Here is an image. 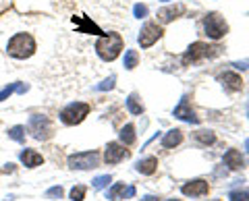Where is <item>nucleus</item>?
<instances>
[{
    "instance_id": "obj_1",
    "label": "nucleus",
    "mask_w": 249,
    "mask_h": 201,
    "mask_svg": "<svg viewBox=\"0 0 249 201\" xmlns=\"http://www.w3.org/2000/svg\"><path fill=\"white\" fill-rule=\"evenodd\" d=\"M123 50V37L121 34H108V35H100V40L96 42V52L98 56L110 63Z\"/></svg>"
},
{
    "instance_id": "obj_2",
    "label": "nucleus",
    "mask_w": 249,
    "mask_h": 201,
    "mask_svg": "<svg viewBox=\"0 0 249 201\" xmlns=\"http://www.w3.org/2000/svg\"><path fill=\"white\" fill-rule=\"evenodd\" d=\"M6 50H9L13 58H19V60L29 58V56H34V52H36V40L29 34H15L9 40Z\"/></svg>"
},
{
    "instance_id": "obj_3",
    "label": "nucleus",
    "mask_w": 249,
    "mask_h": 201,
    "mask_svg": "<svg viewBox=\"0 0 249 201\" xmlns=\"http://www.w3.org/2000/svg\"><path fill=\"white\" fill-rule=\"evenodd\" d=\"M218 52H220L218 46H208L204 42H196L183 54V65H193V63H199V60H204V58L218 56Z\"/></svg>"
},
{
    "instance_id": "obj_4",
    "label": "nucleus",
    "mask_w": 249,
    "mask_h": 201,
    "mask_svg": "<svg viewBox=\"0 0 249 201\" xmlns=\"http://www.w3.org/2000/svg\"><path fill=\"white\" fill-rule=\"evenodd\" d=\"M89 114V106L85 102H71L67 108H62L60 112V120L62 125L67 127H75L79 125V122H83V118Z\"/></svg>"
},
{
    "instance_id": "obj_5",
    "label": "nucleus",
    "mask_w": 249,
    "mask_h": 201,
    "mask_svg": "<svg viewBox=\"0 0 249 201\" xmlns=\"http://www.w3.org/2000/svg\"><path fill=\"white\" fill-rule=\"evenodd\" d=\"M27 129H29V133L37 139V141H46V139H50L52 133H54L52 120L48 117H44V114H34V117L29 118V122H27Z\"/></svg>"
},
{
    "instance_id": "obj_6",
    "label": "nucleus",
    "mask_w": 249,
    "mask_h": 201,
    "mask_svg": "<svg viewBox=\"0 0 249 201\" xmlns=\"http://www.w3.org/2000/svg\"><path fill=\"white\" fill-rule=\"evenodd\" d=\"M204 29H206L210 40H220V37L227 35L229 25H227V21H224V17H220L218 13H210L204 19Z\"/></svg>"
},
{
    "instance_id": "obj_7",
    "label": "nucleus",
    "mask_w": 249,
    "mask_h": 201,
    "mask_svg": "<svg viewBox=\"0 0 249 201\" xmlns=\"http://www.w3.org/2000/svg\"><path fill=\"white\" fill-rule=\"evenodd\" d=\"M69 168L71 170H91L98 168L100 164V153L98 151H81V153H73L69 156Z\"/></svg>"
},
{
    "instance_id": "obj_8",
    "label": "nucleus",
    "mask_w": 249,
    "mask_h": 201,
    "mask_svg": "<svg viewBox=\"0 0 249 201\" xmlns=\"http://www.w3.org/2000/svg\"><path fill=\"white\" fill-rule=\"evenodd\" d=\"M160 37H162V27L158 23H145L142 27V32H139L137 40H139V46H142V48H150V46H154Z\"/></svg>"
},
{
    "instance_id": "obj_9",
    "label": "nucleus",
    "mask_w": 249,
    "mask_h": 201,
    "mask_svg": "<svg viewBox=\"0 0 249 201\" xmlns=\"http://www.w3.org/2000/svg\"><path fill=\"white\" fill-rule=\"evenodd\" d=\"M127 158H129V150H124L123 143L112 141V143L106 145V150H104V162L106 164L112 166V164H119V162L127 160Z\"/></svg>"
},
{
    "instance_id": "obj_10",
    "label": "nucleus",
    "mask_w": 249,
    "mask_h": 201,
    "mask_svg": "<svg viewBox=\"0 0 249 201\" xmlns=\"http://www.w3.org/2000/svg\"><path fill=\"white\" fill-rule=\"evenodd\" d=\"M173 114L177 118H181L185 122H191V125H197L199 122V117H196V112L191 110V106H189V98L183 96L181 98V102H178V106L173 110Z\"/></svg>"
},
{
    "instance_id": "obj_11",
    "label": "nucleus",
    "mask_w": 249,
    "mask_h": 201,
    "mask_svg": "<svg viewBox=\"0 0 249 201\" xmlns=\"http://www.w3.org/2000/svg\"><path fill=\"white\" fill-rule=\"evenodd\" d=\"M181 191H183V195H187V197H201V195H208L210 184L204 179H196V181L185 183L181 187Z\"/></svg>"
},
{
    "instance_id": "obj_12",
    "label": "nucleus",
    "mask_w": 249,
    "mask_h": 201,
    "mask_svg": "<svg viewBox=\"0 0 249 201\" xmlns=\"http://www.w3.org/2000/svg\"><path fill=\"white\" fill-rule=\"evenodd\" d=\"M218 81H220V83L224 85V89H229V91H239V89H243V79H241L237 73H232V71L220 73V75H218Z\"/></svg>"
},
{
    "instance_id": "obj_13",
    "label": "nucleus",
    "mask_w": 249,
    "mask_h": 201,
    "mask_svg": "<svg viewBox=\"0 0 249 201\" xmlns=\"http://www.w3.org/2000/svg\"><path fill=\"white\" fill-rule=\"evenodd\" d=\"M106 197L110 201H121L124 197H135V187H124L123 183H116V184H112V187L108 189Z\"/></svg>"
},
{
    "instance_id": "obj_14",
    "label": "nucleus",
    "mask_w": 249,
    "mask_h": 201,
    "mask_svg": "<svg viewBox=\"0 0 249 201\" xmlns=\"http://www.w3.org/2000/svg\"><path fill=\"white\" fill-rule=\"evenodd\" d=\"M183 13H185V6H183V4L164 6V9L158 11V21H160V23H170V21H175L177 17H181Z\"/></svg>"
},
{
    "instance_id": "obj_15",
    "label": "nucleus",
    "mask_w": 249,
    "mask_h": 201,
    "mask_svg": "<svg viewBox=\"0 0 249 201\" xmlns=\"http://www.w3.org/2000/svg\"><path fill=\"white\" fill-rule=\"evenodd\" d=\"M19 158H21V162H23V164H25L27 168H36V166L44 164L42 153H37L36 150H23V151L19 153Z\"/></svg>"
},
{
    "instance_id": "obj_16",
    "label": "nucleus",
    "mask_w": 249,
    "mask_h": 201,
    "mask_svg": "<svg viewBox=\"0 0 249 201\" xmlns=\"http://www.w3.org/2000/svg\"><path fill=\"white\" fill-rule=\"evenodd\" d=\"M224 164H227L231 170H241L245 166V160H243V156H241L239 150H229L227 153H224Z\"/></svg>"
},
{
    "instance_id": "obj_17",
    "label": "nucleus",
    "mask_w": 249,
    "mask_h": 201,
    "mask_svg": "<svg viewBox=\"0 0 249 201\" xmlns=\"http://www.w3.org/2000/svg\"><path fill=\"white\" fill-rule=\"evenodd\" d=\"M73 23H79V32L81 34H96V35L104 34L102 29H100L96 23H91L88 17H73Z\"/></svg>"
},
{
    "instance_id": "obj_18",
    "label": "nucleus",
    "mask_w": 249,
    "mask_h": 201,
    "mask_svg": "<svg viewBox=\"0 0 249 201\" xmlns=\"http://www.w3.org/2000/svg\"><path fill=\"white\" fill-rule=\"evenodd\" d=\"M181 141H183V133L178 129H173V131H168V133L164 135L162 145H164L166 150H173V148H177V145H181Z\"/></svg>"
},
{
    "instance_id": "obj_19",
    "label": "nucleus",
    "mask_w": 249,
    "mask_h": 201,
    "mask_svg": "<svg viewBox=\"0 0 249 201\" xmlns=\"http://www.w3.org/2000/svg\"><path fill=\"white\" fill-rule=\"evenodd\" d=\"M137 172H142V174H154L156 172V168H158V158H143V160H139L137 164Z\"/></svg>"
},
{
    "instance_id": "obj_20",
    "label": "nucleus",
    "mask_w": 249,
    "mask_h": 201,
    "mask_svg": "<svg viewBox=\"0 0 249 201\" xmlns=\"http://www.w3.org/2000/svg\"><path fill=\"white\" fill-rule=\"evenodd\" d=\"M27 89H29V85L21 83V81H17V83H11L9 87H4L2 91H0V102H4L6 98H11V94H15V91H19V94H25Z\"/></svg>"
},
{
    "instance_id": "obj_21",
    "label": "nucleus",
    "mask_w": 249,
    "mask_h": 201,
    "mask_svg": "<svg viewBox=\"0 0 249 201\" xmlns=\"http://www.w3.org/2000/svg\"><path fill=\"white\" fill-rule=\"evenodd\" d=\"M127 108H129L131 114H135V117H137V114H143V110H145L137 94H131V96L127 98Z\"/></svg>"
},
{
    "instance_id": "obj_22",
    "label": "nucleus",
    "mask_w": 249,
    "mask_h": 201,
    "mask_svg": "<svg viewBox=\"0 0 249 201\" xmlns=\"http://www.w3.org/2000/svg\"><path fill=\"white\" fill-rule=\"evenodd\" d=\"M119 137H121V143H123V145L135 143V127H133V125H124V127L121 129Z\"/></svg>"
},
{
    "instance_id": "obj_23",
    "label": "nucleus",
    "mask_w": 249,
    "mask_h": 201,
    "mask_svg": "<svg viewBox=\"0 0 249 201\" xmlns=\"http://www.w3.org/2000/svg\"><path fill=\"white\" fill-rule=\"evenodd\" d=\"M139 63V54L137 50H127L124 52V68H129V71H133Z\"/></svg>"
},
{
    "instance_id": "obj_24",
    "label": "nucleus",
    "mask_w": 249,
    "mask_h": 201,
    "mask_svg": "<svg viewBox=\"0 0 249 201\" xmlns=\"http://www.w3.org/2000/svg\"><path fill=\"white\" fill-rule=\"evenodd\" d=\"M196 139H197L201 145H212V143L216 141V135L212 133V131H197Z\"/></svg>"
},
{
    "instance_id": "obj_25",
    "label": "nucleus",
    "mask_w": 249,
    "mask_h": 201,
    "mask_svg": "<svg viewBox=\"0 0 249 201\" xmlns=\"http://www.w3.org/2000/svg\"><path fill=\"white\" fill-rule=\"evenodd\" d=\"M9 137L13 139V141H19V143H23V141H25V127L17 125V127L9 129Z\"/></svg>"
},
{
    "instance_id": "obj_26",
    "label": "nucleus",
    "mask_w": 249,
    "mask_h": 201,
    "mask_svg": "<svg viewBox=\"0 0 249 201\" xmlns=\"http://www.w3.org/2000/svg\"><path fill=\"white\" fill-rule=\"evenodd\" d=\"M108 183H112V176L110 174H102V176H96L93 179V189H106L108 187Z\"/></svg>"
},
{
    "instance_id": "obj_27",
    "label": "nucleus",
    "mask_w": 249,
    "mask_h": 201,
    "mask_svg": "<svg viewBox=\"0 0 249 201\" xmlns=\"http://www.w3.org/2000/svg\"><path fill=\"white\" fill-rule=\"evenodd\" d=\"M71 199L73 201H83L85 199V187L83 184H77V187L71 189Z\"/></svg>"
},
{
    "instance_id": "obj_28",
    "label": "nucleus",
    "mask_w": 249,
    "mask_h": 201,
    "mask_svg": "<svg viewBox=\"0 0 249 201\" xmlns=\"http://www.w3.org/2000/svg\"><path fill=\"white\" fill-rule=\"evenodd\" d=\"M114 81H116V77L112 75V77H108L106 81H102V83H100L96 89H98V91H108V89H112V87H114Z\"/></svg>"
},
{
    "instance_id": "obj_29",
    "label": "nucleus",
    "mask_w": 249,
    "mask_h": 201,
    "mask_svg": "<svg viewBox=\"0 0 249 201\" xmlns=\"http://www.w3.org/2000/svg\"><path fill=\"white\" fill-rule=\"evenodd\" d=\"M46 197L48 199H60L62 197V187H50L46 191Z\"/></svg>"
},
{
    "instance_id": "obj_30",
    "label": "nucleus",
    "mask_w": 249,
    "mask_h": 201,
    "mask_svg": "<svg viewBox=\"0 0 249 201\" xmlns=\"http://www.w3.org/2000/svg\"><path fill=\"white\" fill-rule=\"evenodd\" d=\"M133 15H135L137 19L147 17V6H145V4H135V6H133Z\"/></svg>"
},
{
    "instance_id": "obj_31",
    "label": "nucleus",
    "mask_w": 249,
    "mask_h": 201,
    "mask_svg": "<svg viewBox=\"0 0 249 201\" xmlns=\"http://www.w3.org/2000/svg\"><path fill=\"white\" fill-rule=\"evenodd\" d=\"M231 201H249V191H237V193H231Z\"/></svg>"
},
{
    "instance_id": "obj_32",
    "label": "nucleus",
    "mask_w": 249,
    "mask_h": 201,
    "mask_svg": "<svg viewBox=\"0 0 249 201\" xmlns=\"http://www.w3.org/2000/svg\"><path fill=\"white\" fill-rule=\"evenodd\" d=\"M232 67H237V68H249V60H243V63H235Z\"/></svg>"
},
{
    "instance_id": "obj_33",
    "label": "nucleus",
    "mask_w": 249,
    "mask_h": 201,
    "mask_svg": "<svg viewBox=\"0 0 249 201\" xmlns=\"http://www.w3.org/2000/svg\"><path fill=\"white\" fill-rule=\"evenodd\" d=\"M245 151H247V156H249V139H245Z\"/></svg>"
},
{
    "instance_id": "obj_34",
    "label": "nucleus",
    "mask_w": 249,
    "mask_h": 201,
    "mask_svg": "<svg viewBox=\"0 0 249 201\" xmlns=\"http://www.w3.org/2000/svg\"><path fill=\"white\" fill-rule=\"evenodd\" d=\"M247 117H249V104H247Z\"/></svg>"
},
{
    "instance_id": "obj_35",
    "label": "nucleus",
    "mask_w": 249,
    "mask_h": 201,
    "mask_svg": "<svg viewBox=\"0 0 249 201\" xmlns=\"http://www.w3.org/2000/svg\"><path fill=\"white\" fill-rule=\"evenodd\" d=\"M166 201H178V199H166Z\"/></svg>"
},
{
    "instance_id": "obj_36",
    "label": "nucleus",
    "mask_w": 249,
    "mask_h": 201,
    "mask_svg": "<svg viewBox=\"0 0 249 201\" xmlns=\"http://www.w3.org/2000/svg\"><path fill=\"white\" fill-rule=\"evenodd\" d=\"M212 201H222V199H212Z\"/></svg>"
},
{
    "instance_id": "obj_37",
    "label": "nucleus",
    "mask_w": 249,
    "mask_h": 201,
    "mask_svg": "<svg viewBox=\"0 0 249 201\" xmlns=\"http://www.w3.org/2000/svg\"><path fill=\"white\" fill-rule=\"evenodd\" d=\"M162 2H168V0H162Z\"/></svg>"
}]
</instances>
